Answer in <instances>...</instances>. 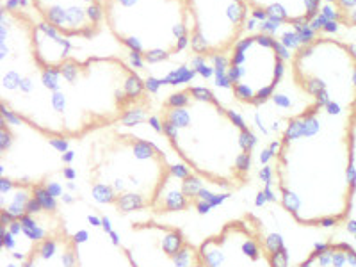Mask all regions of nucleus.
Instances as JSON below:
<instances>
[{
    "label": "nucleus",
    "mask_w": 356,
    "mask_h": 267,
    "mask_svg": "<svg viewBox=\"0 0 356 267\" xmlns=\"http://www.w3.org/2000/svg\"><path fill=\"white\" fill-rule=\"evenodd\" d=\"M294 81L314 102L356 109V52L346 43L317 38L292 59Z\"/></svg>",
    "instance_id": "obj_6"
},
{
    "label": "nucleus",
    "mask_w": 356,
    "mask_h": 267,
    "mask_svg": "<svg viewBox=\"0 0 356 267\" xmlns=\"http://www.w3.org/2000/svg\"><path fill=\"white\" fill-rule=\"evenodd\" d=\"M198 250L203 267H287L283 246L276 244L262 221L250 212L203 239Z\"/></svg>",
    "instance_id": "obj_7"
},
{
    "label": "nucleus",
    "mask_w": 356,
    "mask_h": 267,
    "mask_svg": "<svg viewBox=\"0 0 356 267\" xmlns=\"http://www.w3.org/2000/svg\"><path fill=\"white\" fill-rule=\"evenodd\" d=\"M110 34L136 57L159 63L189 43L187 0H105Z\"/></svg>",
    "instance_id": "obj_5"
},
{
    "label": "nucleus",
    "mask_w": 356,
    "mask_h": 267,
    "mask_svg": "<svg viewBox=\"0 0 356 267\" xmlns=\"http://www.w3.org/2000/svg\"><path fill=\"white\" fill-rule=\"evenodd\" d=\"M283 73V50L272 36L257 32L235 43L228 61L226 82L235 100L262 105L274 94Z\"/></svg>",
    "instance_id": "obj_8"
},
{
    "label": "nucleus",
    "mask_w": 356,
    "mask_h": 267,
    "mask_svg": "<svg viewBox=\"0 0 356 267\" xmlns=\"http://www.w3.org/2000/svg\"><path fill=\"white\" fill-rule=\"evenodd\" d=\"M159 121L173 152L196 177L230 191L248 183L251 132L208 89L185 88L171 94Z\"/></svg>",
    "instance_id": "obj_3"
},
{
    "label": "nucleus",
    "mask_w": 356,
    "mask_h": 267,
    "mask_svg": "<svg viewBox=\"0 0 356 267\" xmlns=\"http://www.w3.org/2000/svg\"><path fill=\"white\" fill-rule=\"evenodd\" d=\"M118 241L130 267H203L199 250L173 225L132 223Z\"/></svg>",
    "instance_id": "obj_9"
},
{
    "label": "nucleus",
    "mask_w": 356,
    "mask_h": 267,
    "mask_svg": "<svg viewBox=\"0 0 356 267\" xmlns=\"http://www.w3.org/2000/svg\"><path fill=\"white\" fill-rule=\"evenodd\" d=\"M299 267H356V250L348 244H322Z\"/></svg>",
    "instance_id": "obj_14"
},
{
    "label": "nucleus",
    "mask_w": 356,
    "mask_h": 267,
    "mask_svg": "<svg viewBox=\"0 0 356 267\" xmlns=\"http://www.w3.org/2000/svg\"><path fill=\"white\" fill-rule=\"evenodd\" d=\"M36 29L16 9H2V110L52 139H79L127 118L146 86L116 57L43 63Z\"/></svg>",
    "instance_id": "obj_1"
},
{
    "label": "nucleus",
    "mask_w": 356,
    "mask_h": 267,
    "mask_svg": "<svg viewBox=\"0 0 356 267\" xmlns=\"http://www.w3.org/2000/svg\"><path fill=\"white\" fill-rule=\"evenodd\" d=\"M246 5L244 0H187L192 50L217 57L235 47L246 25Z\"/></svg>",
    "instance_id": "obj_10"
},
{
    "label": "nucleus",
    "mask_w": 356,
    "mask_h": 267,
    "mask_svg": "<svg viewBox=\"0 0 356 267\" xmlns=\"http://www.w3.org/2000/svg\"><path fill=\"white\" fill-rule=\"evenodd\" d=\"M18 267H81L77 239L63 219L36 242Z\"/></svg>",
    "instance_id": "obj_12"
},
{
    "label": "nucleus",
    "mask_w": 356,
    "mask_h": 267,
    "mask_svg": "<svg viewBox=\"0 0 356 267\" xmlns=\"http://www.w3.org/2000/svg\"><path fill=\"white\" fill-rule=\"evenodd\" d=\"M257 16L276 23L305 25L319 13L321 0H244Z\"/></svg>",
    "instance_id": "obj_13"
},
{
    "label": "nucleus",
    "mask_w": 356,
    "mask_h": 267,
    "mask_svg": "<svg viewBox=\"0 0 356 267\" xmlns=\"http://www.w3.org/2000/svg\"><path fill=\"white\" fill-rule=\"evenodd\" d=\"M50 30L63 36L93 38L103 20L102 0H32Z\"/></svg>",
    "instance_id": "obj_11"
},
{
    "label": "nucleus",
    "mask_w": 356,
    "mask_h": 267,
    "mask_svg": "<svg viewBox=\"0 0 356 267\" xmlns=\"http://www.w3.org/2000/svg\"><path fill=\"white\" fill-rule=\"evenodd\" d=\"M356 109L312 102L288 119L274 159L281 207L303 226L339 225L355 196Z\"/></svg>",
    "instance_id": "obj_2"
},
{
    "label": "nucleus",
    "mask_w": 356,
    "mask_h": 267,
    "mask_svg": "<svg viewBox=\"0 0 356 267\" xmlns=\"http://www.w3.org/2000/svg\"><path fill=\"white\" fill-rule=\"evenodd\" d=\"M171 166L150 141L128 132H93L86 153V180L98 203L128 214L152 208L170 182Z\"/></svg>",
    "instance_id": "obj_4"
}]
</instances>
